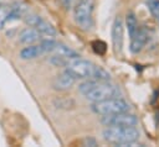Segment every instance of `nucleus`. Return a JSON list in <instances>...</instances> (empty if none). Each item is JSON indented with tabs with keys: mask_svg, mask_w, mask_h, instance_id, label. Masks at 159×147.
I'll use <instances>...</instances> for the list:
<instances>
[{
	"mask_svg": "<svg viewBox=\"0 0 159 147\" xmlns=\"http://www.w3.org/2000/svg\"><path fill=\"white\" fill-rule=\"evenodd\" d=\"M81 94L86 96L92 103L102 101L112 98H118L119 89L118 86L111 84L108 80H97V79H86V82L78 85Z\"/></svg>",
	"mask_w": 159,
	"mask_h": 147,
	"instance_id": "1",
	"label": "nucleus"
},
{
	"mask_svg": "<svg viewBox=\"0 0 159 147\" xmlns=\"http://www.w3.org/2000/svg\"><path fill=\"white\" fill-rule=\"evenodd\" d=\"M65 68L75 79H97V80L111 79V74L104 68L92 63L91 61L82 59L80 57L70 61Z\"/></svg>",
	"mask_w": 159,
	"mask_h": 147,
	"instance_id": "2",
	"label": "nucleus"
},
{
	"mask_svg": "<svg viewBox=\"0 0 159 147\" xmlns=\"http://www.w3.org/2000/svg\"><path fill=\"white\" fill-rule=\"evenodd\" d=\"M102 137L104 141L116 146H134L139 138V131L135 128V126L106 127L102 131Z\"/></svg>",
	"mask_w": 159,
	"mask_h": 147,
	"instance_id": "3",
	"label": "nucleus"
},
{
	"mask_svg": "<svg viewBox=\"0 0 159 147\" xmlns=\"http://www.w3.org/2000/svg\"><path fill=\"white\" fill-rule=\"evenodd\" d=\"M93 10L94 0H80L73 9L75 22L83 31H88L93 27Z\"/></svg>",
	"mask_w": 159,
	"mask_h": 147,
	"instance_id": "4",
	"label": "nucleus"
},
{
	"mask_svg": "<svg viewBox=\"0 0 159 147\" xmlns=\"http://www.w3.org/2000/svg\"><path fill=\"white\" fill-rule=\"evenodd\" d=\"M91 109L94 114L99 116H107V115H114V114L129 111V104L120 98H112L93 103Z\"/></svg>",
	"mask_w": 159,
	"mask_h": 147,
	"instance_id": "5",
	"label": "nucleus"
},
{
	"mask_svg": "<svg viewBox=\"0 0 159 147\" xmlns=\"http://www.w3.org/2000/svg\"><path fill=\"white\" fill-rule=\"evenodd\" d=\"M101 122L106 127H128V126H135L138 124V119L133 114L125 111L114 115L102 116Z\"/></svg>",
	"mask_w": 159,
	"mask_h": 147,
	"instance_id": "6",
	"label": "nucleus"
},
{
	"mask_svg": "<svg viewBox=\"0 0 159 147\" xmlns=\"http://www.w3.org/2000/svg\"><path fill=\"white\" fill-rule=\"evenodd\" d=\"M25 22L30 26L36 28L41 35H45L47 37H55L57 31L48 21L43 20L41 16L36 14H25Z\"/></svg>",
	"mask_w": 159,
	"mask_h": 147,
	"instance_id": "7",
	"label": "nucleus"
},
{
	"mask_svg": "<svg viewBox=\"0 0 159 147\" xmlns=\"http://www.w3.org/2000/svg\"><path fill=\"white\" fill-rule=\"evenodd\" d=\"M123 31H124L123 20L120 16H117L112 25V44H113V51L116 54H119L123 48V40H124Z\"/></svg>",
	"mask_w": 159,
	"mask_h": 147,
	"instance_id": "8",
	"label": "nucleus"
},
{
	"mask_svg": "<svg viewBox=\"0 0 159 147\" xmlns=\"http://www.w3.org/2000/svg\"><path fill=\"white\" fill-rule=\"evenodd\" d=\"M76 79L67 72H62L61 74L56 75L53 82H52V86L56 89V90H60V91H65V90H68L73 86Z\"/></svg>",
	"mask_w": 159,
	"mask_h": 147,
	"instance_id": "9",
	"label": "nucleus"
},
{
	"mask_svg": "<svg viewBox=\"0 0 159 147\" xmlns=\"http://www.w3.org/2000/svg\"><path fill=\"white\" fill-rule=\"evenodd\" d=\"M147 42H148V33H147V31L138 28L137 33L130 38V46H129L130 52L132 53H139L144 48Z\"/></svg>",
	"mask_w": 159,
	"mask_h": 147,
	"instance_id": "10",
	"label": "nucleus"
},
{
	"mask_svg": "<svg viewBox=\"0 0 159 147\" xmlns=\"http://www.w3.org/2000/svg\"><path fill=\"white\" fill-rule=\"evenodd\" d=\"M41 40V33L34 27H26L19 33V42L22 44H34Z\"/></svg>",
	"mask_w": 159,
	"mask_h": 147,
	"instance_id": "11",
	"label": "nucleus"
},
{
	"mask_svg": "<svg viewBox=\"0 0 159 147\" xmlns=\"http://www.w3.org/2000/svg\"><path fill=\"white\" fill-rule=\"evenodd\" d=\"M45 53L42 46L39 43V44H27L26 47H24L20 53H19V57L24 61H31V59H35L37 57H41L42 54Z\"/></svg>",
	"mask_w": 159,
	"mask_h": 147,
	"instance_id": "12",
	"label": "nucleus"
},
{
	"mask_svg": "<svg viewBox=\"0 0 159 147\" xmlns=\"http://www.w3.org/2000/svg\"><path fill=\"white\" fill-rule=\"evenodd\" d=\"M55 54H58V56H62V57H66L68 59H75V58H78L80 54L77 52H75L73 49H71L70 47L62 44V43H56L53 51H52Z\"/></svg>",
	"mask_w": 159,
	"mask_h": 147,
	"instance_id": "13",
	"label": "nucleus"
},
{
	"mask_svg": "<svg viewBox=\"0 0 159 147\" xmlns=\"http://www.w3.org/2000/svg\"><path fill=\"white\" fill-rule=\"evenodd\" d=\"M125 26H127V30H128L129 38H132L138 31V21H137V17H135L134 12H128L125 15Z\"/></svg>",
	"mask_w": 159,
	"mask_h": 147,
	"instance_id": "14",
	"label": "nucleus"
},
{
	"mask_svg": "<svg viewBox=\"0 0 159 147\" xmlns=\"http://www.w3.org/2000/svg\"><path fill=\"white\" fill-rule=\"evenodd\" d=\"M25 15V7L15 2L14 5L10 6V12H9V21H14V20H19Z\"/></svg>",
	"mask_w": 159,
	"mask_h": 147,
	"instance_id": "15",
	"label": "nucleus"
},
{
	"mask_svg": "<svg viewBox=\"0 0 159 147\" xmlns=\"http://www.w3.org/2000/svg\"><path fill=\"white\" fill-rule=\"evenodd\" d=\"M145 4L150 14L153 15V17L159 23V0H145Z\"/></svg>",
	"mask_w": 159,
	"mask_h": 147,
	"instance_id": "16",
	"label": "nucleus"
},
{
	"mask_svg": "<svg viewBox=\"0 0 159 147\" xmlns=\"http://www.w3.org/2000/svg\"><path fill=\"white\" fill-rule=\"evenodd\" d=\"M9 12H10V6L5 4H0V30H2L9 21Z\"/></svg>",
	"mask_w": 159,
	"mask_h": 147,
	"instance_id": "17",
	"label": "nucleus"
},
{
	"mask_svg": "<svg viewBox=\"0 0 159 147\" xmlns=\"http://www.w3.org/2000/svg\"><path fill=\"white\" fill-rule=\"evenodd\" d=\"M92 48L97 54H104L107 51V46L103 41H94L92 43Z\"/></svg>",
	"mask_w": 159,
	"mask_h": 147,
	"instance_id": "18",
	"label": "nucleus"
},
{
	"mask_svg": "<svg viewBox=\"0 0 159 147\" xmlns=\"http://www.w3.org/2000/svg\"><path fill=\"white\" fill-rule=\"evenodd\" d=\"M61 1V4H62V6L66 9V10H68L70 7H71V4H72V0H60Z\"/></svg>",
	"mask_w": 159,
	"mask_h": 147,
	"instance_id": "19",
	"label": "nucleus"
},
{
	"mask_svg": "<svg viewBox=\"0 0 159 147\" xmlns=\"http://www.w3.org/2000/svg\"><path fill=\"white\" fill-rule=\"evenodd\" d=\"M84 143L88 145V146H89V145H91V146H96V145H97V143H96V140H93V138H91V137L86 138V140H84Z\"/></svg>",
	"mask_w": 159,
	"mask_h": 147,
	"instance_id": "20",
	"label": "nucleus"
}]
</instances>
